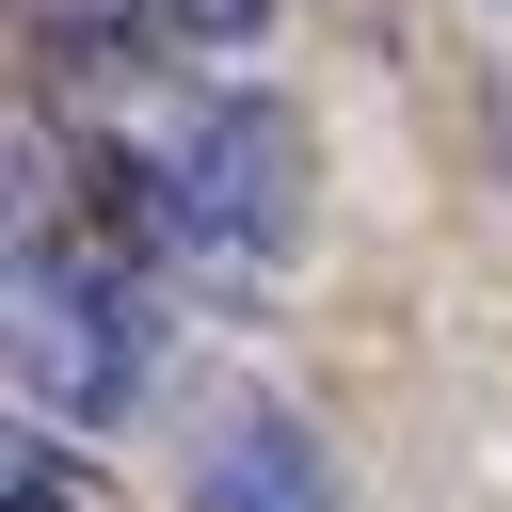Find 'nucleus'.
Returning <instances> with one entry per match:
<instances>
[{
    "label": "nucleus",
    "mask_w": 512,
    "mask_h": 512,
    "mask_svg": "<svg viewBox=\"0 0 512 512\" xmlns=\"http://www.w3.org/2000/svg\"><path fill=\"white\" fill-rule=\"evenodd\" d=\"M160 384V320L128 272H16V400L64 432V416H128Z\"/></svg>",
    "instance_id": "2"
},
{
    "label": "nucleus",
    "mask_w": 512,
    "mask_h": 512,
    "mask_svg": "<svg viewBox=\"0 0 512 512\" xmlns=\"http://www.w3.org/2000/svg\"><path fill=\"white\" fill-rule=\"evenodd\" d=\"M192 512H336V464L288 400H224L192 432Z\"/></svg>",
    "instance_id": "3"
},
{
    "label": "nucleus",
    "mask_w": 512,
    "mask_h": 512,
    "mask_svg": "<svg viewBox=\"0 0 512 512\" xmlns=\"http://www.w3.org/2000/svg\"><path fill=\"white\" fill-rule=\"evenodd\" d=\"M0 512H112V464H80L48 416H16V448H0Z\"/></svg>",
    "instance_id": "4"
},
{
    "label": "nucleus",
    "mask_w": 512,
    "mask_h": 512,
    "mask_svg": "<svg viewBox=\"0 0 512 512\" xmlns=\"http://www.w3.org/2000/svg\"><path fill=\"white\" fill-rule=\"evenodd\" d=\"M160 176H176V256H256L272 272L304 240V128H288V96H176Z\"/></svg>",
    "instance_id": "1"
}]
</instances>
